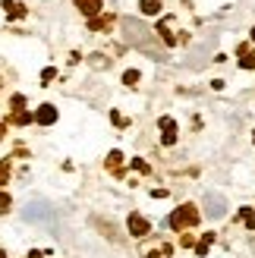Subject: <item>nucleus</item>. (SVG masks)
Segmentation results:
<instances>
[{
  "mask_svg": "<svg viewBox=\"0 0 255 258\" xmlns=\"http://www.w3.org/2000/svg\"><path fill=\"white\" fill-rule=\"evenodd\" d=\"M199 217H202L199 208L186 202V205H180V208H176V211L167 217V227H170V230H176V233H186L189 227H195V223H199Z\"/></svg>",
  "mask_w": 255,
  "mask_h": 258,
  "instance_id": "nucleus-1",
  "label": "nucleus"
},
{
  "mask_svg": "<svg viewBox=\"0 0 255 258\" xmlns=\"http://www.w3.org/2000/svg\"><path fill=\"white\" fill-rule=\"evenodd\" d=\"M123 29H126V38L129 41H135L139 47H145L148 44V29H142L135 19H123Z\"/></svg>",
  "mask_w": 255,
  "mask_h": 258,
  "instance_id": "nucleus-2",
  "label": "nucleus"
},
{
  "mask_svg": "<svg viewBox=\"0 0 255 258\" xmlns=\"http://www.w3.org/2000/svg\"><path fill=\"white\" fill-rule=\"evenodd\" d=\"M205 214H208V217H224V214H227V202H224V195L208 192V195H205Z\"/></svg>",
  "mask_w": 255,
  "mask_h": 258,
  "instance_id": "nucleus-3",
  "label": "nucleus"
},
{
  "mask_svg": "<svg viewBox=\"0 0 255 258\" xmlns=\"http://www.w3.org/2000/svg\"><path fill=\"white\" fill-rule=\"evenodd\" d=\"M126 227H129L132 236H148V233H151V223L142 217V214H135V211L129 214V217H126Z\"/></svg>",
  "mask_w": 255,
  "mask_h": 258,
  "instance_id": "nucleus-4",
  "label": "nucleus"
},
{
  "mask_svg": "<svg viewBox=\"0 0 255 258\" xmlns=\"http://www.w3.org/2000/svg\"><path fill=\"white\" fill-rule=\"evenodd\" d=\"M158 126H161V142H164V145H173V142H176V120H173V117H161Z\"/></svg>",
  "mask_w": 255,
  "mask_h": 258,
  "instance_id": "nucleus-5",
  "label": "nucleus"
},
{
  "mask_svg": "<svg viewBox=\"0 0 255 258\" xmlns=\"http://www.w3.org/2000/svg\"><path fill=\"white\" fill-rule=\"evenodd\" d=\"M35 123H38V126H54V123H57V107H54V104L35 107Z\"/></svg>",
  "mask_w": 255,
  "mask_h": 258,
  "instance_id": "nucleus-6",
  "label": "nucleus"
},
{
  "mask_svg": "<svg viewBox=\"0 0 255 258\" xmlns=\"http://www.w3.org/2000/svg\"><path fill=\"white\" fill-rule=\"evenodd\" d=\"M76 6H79V10L88 16V19H95V16L101 13V0H73Z\"/></svg>",
  "mask_w": 255,
  "mask_h": 258,
  "instance_id": "nucleus-7",
  "label": "nucleus"
},
{
  "mask_svg": "<svg viewBox=\"0 0 255 258\" xmlns=\"http://www.w3.org/2000/svg\"><path fill=\"white\" fill-rule=\"evenodd\" d=\"M10 123H13V126H29V123H35V110H13Z\"/></svg>",
  "mask_w": 255,
  "mask_h": 258,
  "instance_id": "nucleus-8",
  "label": "nucleus"
},
{
  "mask_svg": "<svg viewBox=\"0 0 255 258\" xmlns=\"http://www.w3.org/2000/svg\"><path fill=\"white\" fill-rule=\"evenodd\" d=\"M88 29H91V32H107V29H114V16H95V19H88Z\"/></svg>",
  "mask_w": 255,
  "mask_h": 258,
  "instance_id": "nucleus-9",
  "label": "nucleus"
},
{
  "mask_svg": "<svg viewBox=\"0 0 255 258\" xmlns=\"http://www.w3.org/2000/svg\"><path fill=\"white\" fill-rule=\"evenodd\" d=\"M240 66H243V70H255V54H252L249 44L240 47Z\"/></svg>",
  "mask_w": 255,
  "mask_h": 258,
  "instance_id": "nucleus-10",
  "label": "nucleus"
},
{
  "mask_svg": "<svg viewBox=\"0 0 255 258\" xmlns=\"http://www.w3.org/2000/svg\"><path fill=\"white\" fill-rule=\"evenodd\" d=\"M3 10H6V16H10V19H22V16L29 13V10H25L22 3H16V0H13V3H10V0H6V3H3Z\"/></svg>",
  "mask_w": 255,
  "mask_h": 258,
  "instance_id": "nucleus-11",
  "label": "nucleus"
},
{
  "mask_svg": "<svg viewBox=\"0 0 255 258\" xmlns=\"http://www.w3.org/2000/svg\"><path fill=\"white\" fill-rule=\"evenodd\" d=\"M120 164H123V154H120V151H110V154H107V170H110V173H117V176H120V173H123V170H120Z\"/></svg>",
  "mask_w": 255,
  "mask_h": 258,
  "instance_id": "nucleus-12",
  "label": "nucleus"
},
{
  "mask_svg": "<svg viewBox=\"0 0 255 258\" xmlns=\"http://www.w3.org/2000/svg\"><path fill=\"white\" fill-rule=\"evenodd\" d=\"M139 10L145 16H158L161 13V0H139Z\"/></svg>",
  "mask_w": 255,
  "mask_h": 258,
  "instance_id": "nucleus-13",
  "label": "nucleus"
},
{
  "mask_svg": "<svg viewBox=\"0 0 255 258\" xmlns=\"http://www.w3.org/2000/svg\"><path fill=\"white\" fill-rule=\"evenodd\" d=\"M211 243H214V233H205V236L199 239V246H195V255L205 258V255H208V249H211Z\"/></svg>",
  "mask_w": 255,
  "mask_h": 258,
  "instance_id": "nucleus-14",
  "label": "nucleus"
},
{
  "mask_svg": "<svg viewBox=\"0 0 255 258\" xmlns=\"http://www.w3.org/2000/svg\"><path fill=\"white\" fill-rule=\"evenodd\" d=\"M158 35H161V38H164V44H176V38H173V35H170V19H164V22H161V25H158Z\"/></svg>",
  "mask_w": 255,
  "mask_h": 258,
  "instance_id": "nucleus-15",
  "label": "nucleus"
},
{
  "mask_svg": "<svg viewBox=\"0 0 255 258\" xmlns=\"http://www.w3.org/2000/svg\"><path fill=\"white\" fill-rule=\"evenodd\" d=\"M240 220H243L249 230H255V211H252V208H243V211H240Z\"/></svg>",
  "mask_w": 255,
  "mask_h": 258,
  "instance_id": "nucleus-16",
  "label": "nucleus"
},
{
  "mask_svg": "<svg viewBox=\"0 0 255 258\" xmlns=\"http://www.w3.org/2000/svg\"><path fill=\"white\" fill-rule=\"evenodd\" d=\"M139 79H142L139 70H126L123 73V85H129V88H132V85H139Z\"/></svg>",
  "mask_w": 255,
  "mask_h": 258,
  "instance_id": "nucleus-17",
  "label": "nucleus"
},
{
  "mask_svg": "<svg viewBox=\"0 0 255 258\" xmlns=\"http://www.w3.org/2000/svg\"><path fill=\"white\" fill-rule=\"evenodd\" d=\"M10 205H13L10 192H3V189H0V214H6V211H10Z\"/></svg>",
  "mask_w": 255,
  "mask_h": 258,
  "instance_id": "nucleus-18",
  "label": "nucleus"
},
{
  "mask_svg": "<svg viewBox=\"0 0 255 258\" xmlns=\"http://www.w3.org/2000/svg\"><path fill=\"white\" fill-rule=\"evenodd\" d=\"M54 79H57V70H54V66H47V70L41 73V85H50Z\"/></svg>",
  "mask_w": 255,
  "mask_h": 258,
  "instance_id": "nucleus-19",
  "label": "nucleus"
},
{
  "mask_svg": "<svg viewBox=\"0 0 255 258\" xmlns=\"http://www.w3.org/2000/svg\"><path fill=\"white\" fill-rule=\"evenodd\" d=\"M6 176H10V158L0 161V183H6Z\"/></svg>",
  "mask_w": 255,
  "mask_h": 258,
  "instance_id": "nucleus-20",
  "label": "nucleus"
},
{
  "mask_svg": "<svg viewBox=\"0 0 255 258\" xmlns=\"http://www.w3.org/2000/svg\"><path fill=\"white\" fill-rule=\"evenodd\" d=\"M10 104H13V110H25V98H22V94H13Z\"/></svg>",
  "mask_w": 255,
  "mask_h": 258,
  "instance_id": "nucleus-21",
  "label": "nucleus"
},
{
  "mask_svg": "<svg viewBox=\"0 0 255 258\" xmlns=\"http://www.w3.org/2000/svg\"><path fill=\"white\" fill-rule=\"evenodd\" d=\"M132 167H135V170H139V173H148V164H145V161H139V158H135V161H132Z\"/></svg>",
  "mask_w": 255,
  "mask_h": 258,
  "instance_id": "nucleus-22",
  "label": "nucleus"
},
{
  "mask_svg": "<svg viewBox=\"0 0 255 258\" xmlns=\"http://www.w3.org/2000/svg\"><path fill=\"white\" fill-rule=\"evenodd\" d=\"M161 255H164V252H148L145 258H161Z\"/></svg>",
  "mask_w": 255,
  "mask_h": 258,
  "instance_id": "nucleus-23",
  "label": "nucleus"
},
{
  "mask_svg": "<svg viewBox=\"0 0 255 258\" xmlns=\"http://www.w3.org/2000/svg\"><path fill=\"white\" fill-rule=\"evenodd\" d=\"M0 258H6V252H0Z\"/></svg>",
  "mask_w": 255,
  "mask_h": 258,
  "instance_id": "nucleus-24",
  "label": "nucleus"
},
{
  "mask_svg": "<svg viewBox=\"0 0 255 258\" xmlns=\"http://www.w3.org/2000/svg\"><path fill=\"white\" fill-rule=\"evenodd\" d=\"M252 41H255V29H252Z\"/></svg>",
  "mask_w": 255,
  "mask_h": 258,
  "instance_id": "nucleus-25",
  "label": "nucleus"
},
{
  "mask_svg": "<svg viewBox=\"0 0 255 258\" xmlns=\"http://www.w3.org/2000/svg\"><path fill=\"white\" fill-rule=\"evenodd\" d=\"M252 142H255V132H252Z\"/></svg>",
  "mask_w": 255,
  "mask_h": 258,
  "instance_id": "nucleus-26",
  "label": "nucleus"
}]
</instances>
